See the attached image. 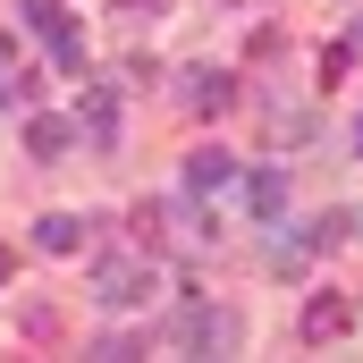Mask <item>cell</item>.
I'll use <instances>...</instances> for the list:
<instances>
[{
  "instance_id": "6da1fadb",
  "label": "cell",
  "mask_w": 363,
  "mask_h": 363,
  "mask_svg": "<svg viewBox=\"0 0 363 363\" xmlns=\"http://www.w3.org/2000/svg\"><path fill=\"white\" fill-rule=\"evenodd\" d=\"M152 296V262L144 254H110L101 271H93V304L101 313H127V304H144Z\"/></svg>"
},
{
  "instance_id": "5b68a950",
  "label": "cell",
  "mask_w": 363,
  "mask_h": 363,
  "mask_svg": "<svg viewBox=\"0 0 363 363\" xmlns=\"http://www.w3.org/2000/svg\"><path fill=\"white\" fill-rule=\"evenodd\" d=\"M77 135H85L77 118H34V127H26V144H34V161H60V152H68Z\"/></svg>"
},
{
  "instance_id": "30bf717a",
  "label": "cell",
  "mask_w": 363,
  "mask_h": 363,
  "mask_svg": "<svg viewBox=\"0 0 363 363\" xmlns=\"http://www.w3.org/2000/svg\"><path fill=\"white\" fill-rule=\"evenodd\" d=\"M9 271H17V262H9V245H0V287H9Z\"/></svg>"
},
{
  "instance_id": "277c9868",
  "label": "cell",
  "mask_w": 363,
  "mask_h": 363,
  "mask_svg": "<svg viewBox=\"0 0 363 363\" xmlns=\"http://www.w3.org/2000/svg\"><path fill=\"white\" fill-rule=\"evenodd\" d=\"M220 186H237V161L228 152H194L186 161V194H220Z\"/></svg>"
},
{
  "instance_id": "8fae6325",
  "label": "cell",
  "mask_w": 363,
  "mask_h": 363,
  "mask_svg": "<svg viewBox=\"0 0 363 363\" xmlns=\"http://www.w3.org/2000/svg\"><path fill=\"white\" fill-rule=\"evenodd\" d=\"M0 110H9V77H0Z\"/></svg>"
},
{
  "instance_id": "7a4b0ae2",
  "label": "cell",
  "mask_w": 363,
  "mask_h": 363,
  "mask_svg": "<svg viewBox=\"0 0 363 363\" xmlns=\"http://www.w3.org/2000/svg\"><path fill=\"white\" fill-rule=\"evenodd\" d=\"M169 347H203V355L237 347V313H220V304H186L178 321H169Z\"/></svg>"
},
{
  "instance_id": "8992f818",
  "label": "cell",
  "mask_w": 363,
  "mask_h": 363,
  "mask_svg": "<svg viewBox=\"0 0 363 363\" xmlns=\"http://www.w3.org/2000/svg\"><path fill=\"white\" fill-rule=\"evenodd\" d=\"M34 245H43V254H77V245H85V220H77V211H51V220H34Z\"/></svg>"
},
{
  "instance_id": "9c48e42d",
  "label": "cell",
  "mask_w": 363,
  "mask_h": 363,
  "mask_svg": "<svg viewBox=\"0 0 363 363\" xmlns=\"http://www.w3.org/2000/svg\"><path fill=\"white\" fill-rule=\"evenodd\" d=\"M26 26H34V34H60L68 9H60V0H26Z\"/></svg>"
},
{
  "instance_id": "7c38bea8",
  "label": "cell",
  "mask_w": 363,
  "mask_h": 363,
  "mask_svg": "<svg viewBox=\"0 0 363 363\" xmlns=\"http://www.w3.org/2000/svg\"><path fill=\"white\" fill-rule=\"evenodd\" d=\"M355 152H363V118H355Z\"/></svg>"
},
{
  "instance_id": "ba28073f",
  "label": "cell",
  "mask_w": 363,
  "mask_h": 363,
  "mask_svg": "<svg viewBox=\"0 0 363 363\" xmlns=\"http://www.w3.org/2000/svg\"><path fill=\"white\" fill-rule=\"evenodd\" d=\"M186 101H194V110H220V101H228V77L194 68V77H186Z\"/></svg>"
},
{
  "instance_id": "3957f363",
  "label": "cell",
  "mask_w": 363,
  "mask_h": 363,
  "mask_svg": "<svg viewBox=\"0 0 363 363\" xmlns=\"http://www.w3.org/2000/svg\"><path fill=\"white\" fill-rule=\"evenodd\" d=\"M347 321H355V304H347V296H313V304H304V338H313V347H321V338H338Z\"/></svg>"
},
{
  "instance_id": "52a82bcc",
  "label": "cell",
  "mask_w": 363,
  "mask_h": 363,
  "mask_svg": "<svg viewBox=\"0 0 363 363\" xmlns=\"http://www.w3.org/2000/svg\"><path fill=\"white\" fill-rule=\"evenodd\" d=\"M245 194H254V220H279V211H287V178H279V169H254Z\"/></svg>"
}]
</instances>
